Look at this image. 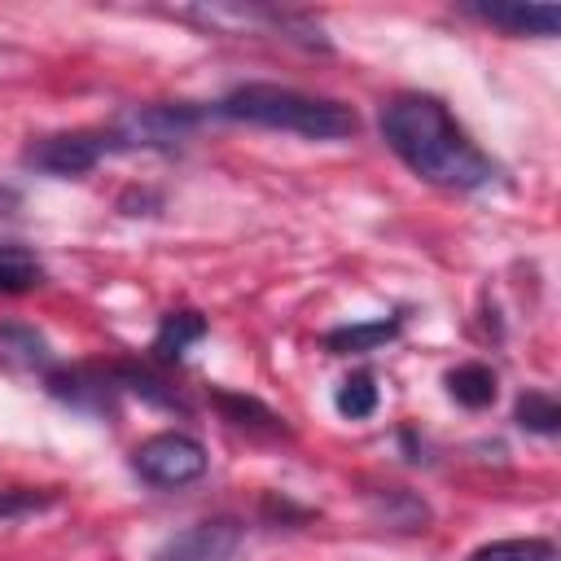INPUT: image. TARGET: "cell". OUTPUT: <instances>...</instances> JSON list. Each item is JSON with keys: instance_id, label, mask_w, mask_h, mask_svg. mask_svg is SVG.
Listing matches in <instances>:
<instances>
[{"instance_id": "cell-1", "label": "cell", "mask_w": 561, "mask_h": 561, "mask_svg": "<svg viewBox=\"0 0 561 561\" xmlns=\"http://www.w3.org/2000/svg\"><path fill=\"white\" fill-rule=\"evenodd\" d=\"M381 136L399 153V162L438 188H482L500 175V167L469 140V131L451 118L438 96L399 92L381 105Z\"/></svg>"}, {"instance_id": "cell-2", "label": "cell", "mask_w": 561, "mask_h": 561, "mask_svg": "<svg viewBox=\"0 0 561 561\" xmlns=\"http://www.w3.org/2000/svg\"><path fill=\"white\" fill-rule=\"evenodd\" d=\"M215 114L272 127V131H294L307 140H346L359 131V114L346 101L311 96V92L280 88V83H241L215 105Z\"/></svg>"}, {"instance_id": "cell-3", "label": "cell", "mask_w": 561, "mask_h": 561, "mask_svg": "<svg viewBox=\"0 0 561 561\" xmlns=\"http://www.w3.org/2000/svg\"><path fill=\"white\" fill-rule=\"evenodd\" d=\"M131 469L153 486H188L206 473V447L193 434L162 430L131 451Z\"/></svg>"}, {"instance_id": "cell-4", "label": "cell", "mask_w": 561, "mask_h": 561, "mask_svg": "<svg viewBox=\"0 0 561 561\" xmlns=\"http://www.w3.org/2000/svg\"><path fill=\"white\" fill-rule=\"evenodd\" d=\"M110 149H114L110 131H53V136H39L22 149V167H31L39 175H57V180H79Z\"/></svg>"}, {"instance_id": "cell-5", "label": "cell", "mask_w": 561, "mask_h": 561, "mask_svg": "<svg viewBox=\"0 0 561 561\" xmlns=\"http://www.w3.org/2000/svg\"><path fill=\"white\" fill-rule=\"evenodd\" d=\"M197 110L188 105H131L110 127V145L118 149H171L197 127Z\"/></svg>"}, {"instance_id": "cell-6", "label": "cell", "mask_w": 561, "mask_h": 561, "mask_svg": "<svg viewBox=\"0 0 561 561\" xmlns=\"http://www.w3.org/2000/svg\"><path fill=\"white\" fill-rule=\"evenodd\" d=\"M48 394L75 412H92V416H110L118 403V377L114 364H66L48 373Z\"/></svg>"}, {"instance_id": "cell-7", "label": "cell", "mask_w": 561, "mask_h": 561, "mask_svg": "<svg viewBox=\"0 0 561 561\" xmlns=\"http://www.w3.org/2000/svg\"><path fill=\"white\" fill-rule=\"evenodd\" d=\"M241 548V522L237 517H206L188 530L171 535L153 561H232Z\"/></svg>"}, {"instance_id": "cell-8", "label": "cell", "mask_w": 561, "mask_h": 561, "mask_svg": "<svg viewBox=\"0 0 561 561\" xmlns=\"http://www.w3.org/2000/svg\"><path fill=\"white\" fill-rule=\"evenodd\" d=\"M465 13L486 22V26H495V31H504V35H539V39H548L561 26V9L557 4H469Z\"/></svg>"}, {"instance_id": "cell-9", "label": "cell", "mask_w": 561, "mask_h": 561, "mask_svg": "<svg viewBox=\"0 0 561 561\" xmlns=\"http://www.w3.org/2000/svg\"><path fill=\"white\" fill-rule=\"evenodd\" d=\"M53 359L48 337L35 324L22 320H0V368L4 373H35Z\"/></svg>"}, {"instance_id": "cell-10", "label": "cell", "mask_w": 561, "mask_h": 561, "mask_svg": "<svg viewBox=\"0 0 561 561\" xmlns=\"http://www.w3.org/2000/svg\"><path fill=\"white\" fill-rule=\"evenodd\" d=\"M399 329H403V316L337 324V329L324 333V351H333V355H368V351H381L390 337H399Z\"/></svg>"}, {"instance_id": "cell-11", "label": "cell", "mask_w": 561, "mask_h": 561, "mask_svg": "<svg viewBox=\"0 0 561 561\" xmlns=\"http://www.w3.org/2000/svg\"><path fill=\"white\" fill-rule=\"evenodd\" d=\"M206 329H210V324H206L202 311H188V307H184V311H167L162 324H158V333H153V346H149V351H153L158 364H175V359H184L188 346H197V342L206 337Z\"/></svg>"}, {"instance_id": "cell-12", "label": "cell", "mask_w": 561, "mask_h": 561, "mask_svg": "<svg viewBox=\"0 0 561 561\" xmlns=\"http://www.w3.org/2000/svg\"><path fill=\"white\" fill-rule=\"evenodd\" d=\"M210 403L224 412V421H232V425H241V430H263V434H280V430H285V416L272 412L263 399L232 394V390H210Z\"/></svg>"}, {"instance_id": "cell-13", "label": "cell", "mask_w": 561, "mask_h": 561, "mask_svg": "<svg viewBox=\"0 0 561 561\" xmlns=\"http://www.w3.org/2000/svg\"><path fill=\"white\" fill-rule=\"evenodd\" d=\"M447 394H451L460 408L482 412V408L495 403L500 381H495V373H491L486 364H456V368L447 373Z\"/></svg>"}, {"instance_id": "cell-14", "label": "cell", "mask_w": 561, "mask_h": 561, "mask_svg": "<svg viewBox=\"0 0 561 561\" xmlns=\"http://www.w3.org/2000/svg\"><path fill=\"white\" fill-rule=\"evenodd\" d=\"M114 377H118V390H131L140 394L145 403H158V408H171V412H188V403L175 394V386H167L153 368L145 364H114Z\"/></svg>"}, {"instance_id": "cell-15", "label": "cell", "mask_w": 561, "mask_h": 561, "mask_svg": "<svg viewBox=\"0 0 561 561\" xmlns=\"http://www.w3.org/2000/svg\"><path fill=\"white\" fill-rule=\"evenodd\" d=\"M44 280V263L35 259V250L4 241L0 245V294H26Z\"/></svg>"}, {"instance_id": "cell-16", "label": "cell", "mask_w": 561, "mask_h": 561, "mask_svg": "<svg viewBox=\"0 0 561 561\" xmlns=\"http://www.w3.org/2000/svg\"><path fill=\"white\" fill-rule=\"evenodd\" d=\"M469 561H561V552H557L552 539L526 535V539H495V543H482V548L469 552Z\"/></svg>"}, {"instance_id": "cell-17", "label": "cell", "mask_w": 561, "mask_h": 561, "mask_svg": "<svg viewBox=\"0 0 561 561\" xmlns=\"http://www.w3.org/2000/svg\"><path fill=\"white\" fill-rule=\"evenodd\" d=\"M513 421L530 434H557L561 430V403L548 394V390H526L517 394V408H513Z\"/></svg>"}, {"instance_id": "cell-18", "label": "cell", "mask_w": 561, "mask_h": 561, "mask_svg": "<svg viewBox=\"0 0 561 561\" xmlns=\"http://www.w3.org/2000/svg\"><path fill=\"white\" fill-rule=\"evenodd\" d=\"M333 408H337L346 421H368V416L377 412V381H373V373H351V377L337 386Z\"/></svg>"}, {"instance_id": "cell-19", "label": "cell", "mask_w": 561, "mask_h": 561, "mask_svg": "<svg viewBox=\"0 0 561 561\" xmlns=\"http://www.w3.org/2000/svg\"><path fill=\"white\" fill-rule=\"evenodd\" d=\"M381 517H386L390 526H399V530H416V526L430 522V508H425V500H416L412 491L386 486V495H381Z\"/></svg>"}, {"instance_id": "cell-20", "label": "cell", "mask_w": 561, "mask_h": 561, "mask_svg": "<svg viewBox=\"0 0 561 561\" xmlns=\"http://www.w3.org/2000/svg\"><path fill=\"white\" fill-rule=\"evenodd\" d=\"M57 495L53 491H31V486H4L0 491V522H18V517H31L39 508H48Z\"/></svg>"}, {"instance_id": "cell-21", "label": "cell", "mask_w": 561, "mask_h": 561, "mask_svg": "<svg viewBox=\"0 0 561 561\" xmlns=\"http://www.w3.org/2000/svg\"><path fill=\"white\" fill-rule=\"evenodd\" d=\"M18 206H22V193H18L13 184H0V219H4V215H13Z\"/></svg>"}]
</instances>
